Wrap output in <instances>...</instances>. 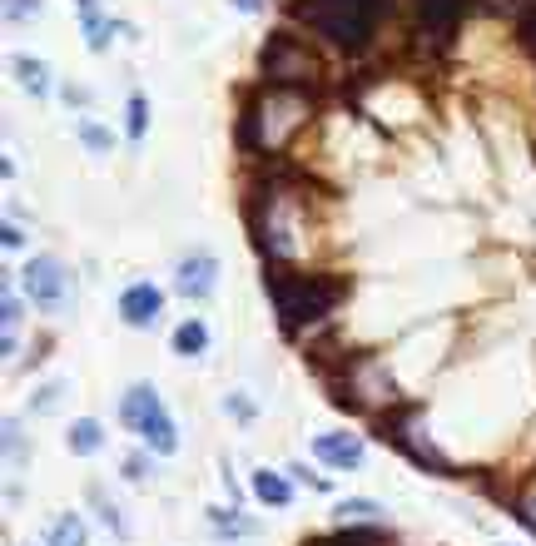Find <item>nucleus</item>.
<instances>
[{
	"label": "nucleus",
	"instance_id": "1",
	"mask_svg": "<svg viewBox=\"0 0 536 546\" xmlns=\"http://www.w3.org/2000/svg\"><path fill=\"white\" fill-rule=\"evenodd\" d=\"M264 288L273 298V313L288 333L308 328V323H323L338 298H343V283L328 278V273H293V269H268L264 273Z\"/></svg>",
	"mask_w": 536,
	"mask_h": 546
},
{
	"label": "nucleus",
	"instance_id": "2",
	"mask_svg": "<svg viewBox=\"0 0 536 546\" xmlns=\"http://www.w3.org/2000/svg\"><path fill=\"white\" fill-rule=\"evenodd\" d=\"M388 0H293V15L338 50H368Z\"/></svg>",
	"mask_w": 536,
	"mask_h": 546
},
{
	"label": "nucleus",
	"instance_id": "3",
	"mask_svg": "<svg viewBox=\"0 0 536 546\" xmlns=\"http://www.w3.org/2000/svg\"><path fill=\"white\" fill-rule=\"evenodd\" d=\"M120 422L144 437L149 452H159V457L179 452V427H174V417H169V408H164V398H159L149 383H134L130 393H125V403H120Z\"/></svg>",
	"mask_w": 536,
	"mask_h": 546
},
{
	"label": "nucleus",
	"instance_id": "4",
	"mask_svg": "<svg viewBox=\"0 0 536 546\" xmlns=\"http://www.w3.org/2000/svg\"><path fill=\"white\" fill-rule=\"evenodd\" d=\"M264 75L278 90H308V85H318L323 70H318L308 45H298L293 35H273L264 45Z\"/></svg>",
	"mask_w": 536,
	"mask_h": 546
},
{
	"label": "nucleus",
	"instance_id": "5",
	"mask_svg": "<svg viewBox=\"0 0 536 546\" xmlns=\"http://www.w3.org/2000/svg\"><path fill=\"white\" fill-rule=\"evenodd\" d=\"M25 293H30V303H35L40 313L60 318V313L75 303V278H70V269H65L55 254H40V259L25 264Z\"/></svg>",
	"mask_w": 536,
	"mask_h": 546
},
{
	"label": "nucleus",
	"instance_id": "6",
	"mask_svg": "<svg viewBox=\"0 0 536 546\" xmlns=\"http://www.w3.org/2000/svg\"><path fill=\"white\" fill-rule=\"evenodd\" d=\"M174 288H179L184 298H209V293L219 288V259H214L209 249L184 254L179 269H174Z\"/></svg>",
	"mask_w": 536,
	"mask_h": 546
},
{
	"label": "nucleus",
	"instance_id": "7",
	"mask_svg": "<svg viewBox=\"0 0 536 546\" xmlns=\"http://www.w3.org/2000/svg\"><path fill=\"white\" fill-rule=\"evenodd\" d=\"M159 313H164V293H159L154 283H130V288L120 293V318H125L130 328H154Z\"/></svg>",
	"mask_w": 536,
	"mask_h": 546
},
{
	"label": "nucleus",
	"instance_id": "8",
	"mask_svg": "<svg viewBox=\"0 0 536 546\" xmlns=\"http://www.w3.org/2000/svg\"><path fill=\"white\" fill-rule=\"evenodd\" d=\"M417 5V20H422V30H432L437 40H447L452 30H457V20L477 5V0H412Z\"/></svg>",
	"mask_w": 536,
	"mask_h": 546
},
{
	"label": "nucleus",
	"instance_id": "9",
	"mask_svg": "<svg viewBox=\"0 0 536 546\" xmlns=\"http://www.w3.org/2000/svg\"><path fill=\"white\" fill-rule=\"evenodd\" d=\"M363 437H353V432H328V437H318L313 442V457L318 462H328V467H343V472H353L358 462H363Z\"/></svg>",
	"mask_w": 536,
	"mask_h": 546
},
{
	"label": "nucleus",
	"instance_id": "10",
	"mask_svg": "<svg viewBox=\"0 0 536 546\" xmlns=\"http://www.w3.org/2000/svg\"><path fill=\"white\" fill-rule=\"evenodd\" d=\"M388 442H398L402 452H412L422 467H432V472H442V477L452 472V467H447V457H442L432 442H422V437H417V427H412L407 417H393V422H388Z\"/></svg>",
	"mask_w": 536,
	"mask_h": 546
},
{
	"label": "nucleus",
	"instance_id": "11",
	"mask_svg": "<svg viewBox=\"0 0 536 546\" xmlns=\"http://www.w3.org/2000/svg\"><path fill=\"white\" fill-rule=\"evenodd\" d=\"M204 348H209V328H204L199 318H189V323L174 328V353H179V358H199Z\"/></svg>",
	"mask_w": 536,
	"mask_h": 546
},
{
	"label": "nucleus",
	"instance_id": "12",
	"mask_svg": "<svg viewBox=\"0 0 536 546\" xmlns=\"http://www.w3.org/2000/svg\"><path fill=\"white\" fill-rule=\"evenodd\" d=\"M254 497H259L264 507H288V502H293V487H288L278 472H254Z\"/></svg>",
	"mask_w": 536,
	"mask_h": 546
},
{
	"label": "nucleus",
	"instance_id": "13",
	"mask_svg": "<svg viewBox=\"0 0 536 546\" xmlns=\"http://www.w3.org/2000/svg\"><path fill=\"white\" fill-rule=\"evenodd\" d=\"M100 447H105V427H100L95 417H80V422L70 427V452L90 457V452H100Z\"/></svg>",
	"mask_w": 536,
	"mask_h": 546
},
{
	"label": "nucleus",
	"instance_id": "14",
	"mask_svg": "<svg viewBox=\"0 0 536 546\" xmlns=\"http://www.w3.org/2000/svg\"><path fill=\"white\" fill-rule=\"evenodd\" d=\"M15 75H20V85H25L30 95H50V70H45V60L15 55Z\"/></svg>",
	"mask_w": 536,
	"mask_h": 546
},
{
	"label": "nucleus",
	"instance_id": "15",
	"mask_svg": "<svg viewBox=\"0 0 536 546\" xmlns=\"http://www.w3.org/2000/svg\"><path fill=\"white\" fill-rule=\"evenodd\" d=\"M75 5H80V15H85V35H90V50H105L115 25L100 15V5H95V0H75Z\"/></svg>",
	"mask_w": 536,
	"mask_h": 546
},
{
	"label": "nucleus",
	"instance_id": "16",
	"mask_svg": "<svg viewBox=\"0 0 536 546\" xmlns=\"http://www.w3.org/2000/svg\"><path fill=\"white\" fill-rule=\"evenodd\" d=\"M45 546H85V522H80L75 512L55 517V527H50V537H45Z\"/></svg>",
	"mask_w": 536,
	"mask_h": 546
},
{
	"label": "nucleus",
	"instance_id": "17",
	"mask_svg": "<svg viewBox=\"0 0 536 546\" xmlns=\"http://www.w3.org/2000/svg\"><path fill=\"white\" fill-rule=\"evenodd\" d=\"M388 537L373 527V532H338V537H318V542H308V546H383Z\"/></svg>",
	"mask_w": 536,
	"mask_h": 546
},
{
	"label": "nucleus",
	"instance_id": "18",
	"mask_svg": "<svg viewBox=\"0 0 536 546\" xmlns=\"http://www.w3.org/2000/svg\"><path fill=\"white\" fill-rule=\"evenodd\" d=\"M209 522H214V532H219V537H254V532H259L254 522H244V517H224V512H214Z\"/></svg>",
	"mask_w": 536,
	"mask_h": 546
},
{
	"label": "nucleus",
	"instance_id": "19",
	"mask_svg": "<svg viewBox=\"0 0 536 546\" xmlns=\"http://www.w3.org/2000/svg\"><path fill=\"white\" fill-rule=\"evenodd\" d=\"M75 130H80V139H85L95 154H110V149H115V135H105V130H100V125H90V120H80Z\"/></svg>",
	"mask_w": 536,
	"mask_h": 546
},
{
	"label": "nucleus",
	"instance_id": "20",
	"mask_svg": "<svg viewBox=\"0 0 536 546\" xmlns=\"http://www.w3.org/2000/svg\"><path fill=\"white\" fill-rule=\"evenodd\" d=\"M338 512H343L348 522H373V517H378L383 507H378V502H363V497H353V502H343Z\"/></svg>",
	"mask_w": 536,
	"mask_h": 546
},
{
	"label": "nucleus",
	"instance_id": "21",
	"mask_svg": "<svg viewBox=\"0 0 536 546\" xmlns=\"http://www.w3.org/2000/svg\"><path fill=\"white\" fill-rule=\"evenodd\" d=\"M149 115V105H144V95H130V139H144V120Z\"/></svg>",
	"mask_w": 536,
	"mask_h": 546
},
{
	"label": "nucleus",
	"instance_id": "22",
	"mask_svg": "<svg viewBox=\"0 0 536 546\" xmlns=\"http://www.w3.org/2000/svg\"><path fill=\"white\" fill-rule=\"evenodd\" d=\"M40 5L45 0H5V15L10 20H25V15H40Z\"/></svg>",
	"mask_w": 536,
	"mask_h": 546
},
{
	"label": "nucleus",
	"instance_id": "23",
	"mask_svg": "<svg viewBox=\"0 0 536 546\" xmlns=\"http://www.w3.org/2000/svg\"><path fill=\"white\" fill-rule=\"evenodd\" d=\"M517 30H522V45H527V50L536 55V5L527 10V15H522V20H517Z\"/></svg>",
	"mask_w": 536,
	"mask_h": 546
},
{
	"label": "nucleus",
	"instance_id": "24",
	"mask_svg": "<svg viewBox=\"0 0 536 546\" xmlns=\"http://www.w3.org/2000/svg\"><path fill=\"white\" fill-rule=\"evenodd\" d=\"M90 497H95V502H100V517H105V527H115V532H125V522H120V512H115V507H110V502H105V497H100V487H95V492H90Z\"/></svg>",
	"mask_w": 536,
	"mask_h": 546
},
{
	"label": "nucleus",
	"instance_id": "25",
	"mask_svg": "<svg viewBox=\"0 0 536 546\" xmlns=\"http://www.w3.org/2000/svg\"><path fill=\"white\" fill-rule=\"evenodd\" d=\"M125 477H130V482H144V477H149V457H130V462H125Z\"/></svg>",
	"mask_w": 536,
	"mask_h": 546
},
{
	"label": "nucleus",
	"instance_id": "26",
	"mask_svg": "<svg viewBox=\"0 0 536 546\" xmlns=\"http://www.w3.org/2000/svg\"><path fill=\"white\" fill-rule=\"evenodd\" d=\"M60 393H65V383H50V388H45V398H40V412H55V408H60Z\"/></svg>",
	"mask_w": 536,
	"mask_h": 546
},
{
	"label": "nucleus",
	"instance_id": "27",
	"mask_svg": "<svg viewBox=\"0 0 536 546\" xmlns=\"http://www.w3.org/2000/svg\"><path fill=\"white\" fill-rule=\"evenodd\" d=\"M0 239H5V249H20V244H25V234H20V224H10V219H5V229H0Z\"/></svg>",
	"mask_w": 536,
	"mask_h": 546
},
{
	"label": "nucleus",
	"instance_id": "28",
	"mask_svg": "<svg viewBox=\"0 0 536 546\" xmlns=\"http://www.w3.org/2000/svg\"><path fill=\"white\" fill-rule=\"evenodd\" d=\"M229 412H239V417H254V408H249L244 398H229Z\"/></svg>",
	"mask_w": 536,
	"mask_h": 546
},
{
	"label": "nucleus",
	"instance_id": "29",
	"mask_svg": "<svg viewBox=\"0 0 536 546\" xmlns=\"http://www.w3.org/2000/svg\"><path fill=\"white\" fill-rule=\"evenodd\" d=\"M522 522H527V527L536 532V502H522Z\"/></svg>",
	"mask_w": 536,
	"mask_h": 546
},
{
	"label": "nucleus",
	"instance_id": "30",
	"mask_svg": "<svg viewBox=\"0 0 536 546\" xmlns=\"http://www.w3.org/2000/svg\"><path fill=\"white\" fill-rule=\"evenodd\" d=\"M234 5H239V10H249V15H254V10H264V0H234Z\"/></svg>",
	"mask_w": 536,
	"mask_h": 546
}]
</instances>
